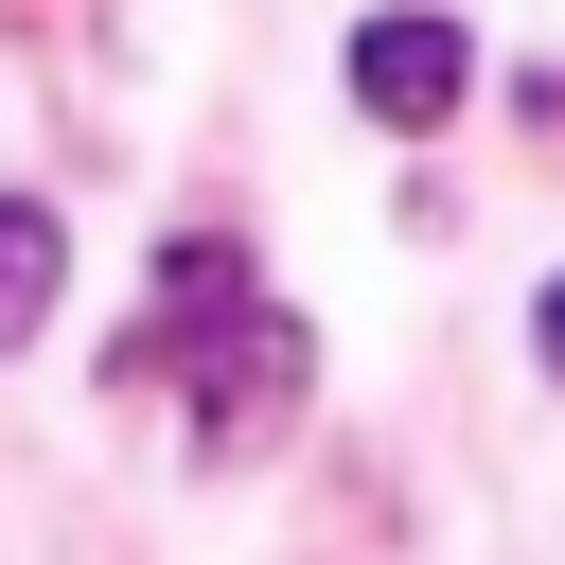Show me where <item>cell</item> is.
<instances>
[{"label":"cell","instance_id":"2","mask_svg":"<svg viewBox=\"0 0 565 565\" xmlns=\"http://www.w3.org/2000/svg\"><path fill=\"white\" fill-rule=\"evenodd\" d=\"M459 88H477V35L459 18H353V106L371 124H459Z\"/></svg>","mask_w":565,"mask_h":565},{"label":"cell","instance_id":"3","mask_svg":"<svg viewBox=\"0 0 565 565\" xmlns=\"http://www.w3.org/2000/svg\"><path fill=\"white\" fill-rule=\"evenodd\" d=\"M53 265H71V230H53L35 194H0V353H18L35 318H53Z\"/></svg>","mask_w":565,"mask_h":565},{"label":"cell","instance_id":"1","mask_svg":"<svg viewBox=\"0 0 565 565\" xmlns=\"http://www.w3.org/2000/svg\"><path fill=\"white\" fill-rule=\"evenodd\" d=\"M300 371H318V353H300V318H265V300H247V318H230V353H194V441H212V459H265V441H282V406H300Z\"/></svg>","mask_w":565,"mask_h":565},{"label":"cell","instance_id":"4","mask_svg":"<svg viewBox=\"0 0 565 565\" xmlns=\"http://www.w3.org/2000/svg\"><path fill=\"white\" fill-rule=\"evenodd\" d=\"M530 353H547V371H565V282H547V318H530Z\"/></svg>","mask_w":565,"mask_h":565}]
</instances>
